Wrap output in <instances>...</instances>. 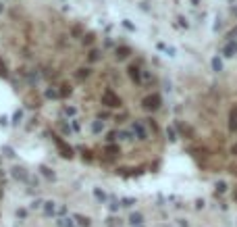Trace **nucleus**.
<instances>
[{
    "label": "nucleus",
    "mask_w": 237,
    "mask_h": 227,
    "mask_svg": "<svg viewBox=\"0 0 237 227\" xmlns=\"http://www.w3.org/2000/svg\"><path fill=\"white\" fill-rule=\"evenodd\" d=\"M140 221H141L140 215H133V217H131V223H140Z\"/></svg>",
    "instance_id": "1"
}]
</instances>
